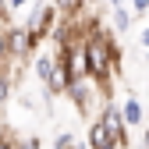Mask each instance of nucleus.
Masks as SVG:
<instances>
[{
  "label": "nucleus",
  "instance_id": "f257e3e1",
  "mask_svg": "<svg viewBox=\"0 0 149 149\" xmlns=\"http://www.w3.org/2000/svg\"><path fill=\"white\" fill-rule=\"evenodd\" d=\"M57 7H53V0H50V4H46V0H39V4H36L32 7V18H29V32H32V39L36 43H43V39H50V32L53 29H57Z\"/></svg>",
  "mask_w": 149,
  "mask_h": 149
},
{
  "label": "nucleus",
  "instance_id": "f03ea898",
  "mask_svg": "<svg viewBox=\"0 0 149 149\" xmlns=\"http://www.w3.org/2000/svg\"><path fill=\"white\" fill-rule=\"evenodd\" d=\"M7 36H11V50H14V57H18V61H29L32 53L39 50V43L32 39L29 25H11V29H7Z\"/></svg>",
  "mask_w": 149,
  "mask_h": 149
},
{
  "label": "nucleus",
  "instance_id": "7ed1b4c3",
  "mask_svg": "<svg viewBox=\"0 0 149 149\" xmlns=\"http://www.w3.org/2000/svg\"><path fill=\"white\" fill-rule=\"evenodd\" d=\"M92 85H96L92 78H89V82L82 78V82H74V85L68 89V100L74 103V110H78V114H89V110H92Z\"/></svg>",
  "mask_w": 149,
  "mask_h": 149
},
{
  "label": "nucleus",
  "instance_id": "20e7f679",
  "mask_svg": "<svg viewBox=\"0 0 149 149\" xmlns=\"http://www.w3.org/2000/svg\"><path fill=\"white\" fill-rule=\"evenodd\" d=\"M85 146H89V149H117L114 135H110V128H107L103 121H92V128H89V139H85Z\"/></svg>",
  "mask_w": 149,
  "mask_h": 149
},
{
  "label": "nucleus",
  "instance_id": "39448f33",
  "mask_svg": "<svg viewBox=\"0 0 149 149\" xmlns=\"http://www.w3.org/2000/svg\"><path fill=\"white\" fill-rule=\"evenodd\" d=\"M121 114H124V124H128V128L142 124V117H146V114H142V103H139L135 96H128V100L121 103Z\"/></svg>",
  "mask_w": 149,
  "mask_h": 149
},
{
  "label": "nucleus",
  "instance_id": "423d86ee",
  "mask_svg": "<svg viewBox=\"0 0 149 149\" xmlns=\"http://www.w3.org/2000/svg\"><path fill=\"white\" fill-rule=\"evenodd\" d=\"M53 68H57V53H36V74L43 78V85L50 82Z\"/></svg>",
  "mask_w": 149,
  "mask_h": 149
},
{
  "label": "nucleus",
  "instance_id": "0eeeda50",
  "mask_svg": "<svg viewBox=\"0 0 149 149\" xmlns=\"http://www.w3.org/2000/svg\"><path fill=\"white\" fill-rule=\"evenodd\" d=\"M53 7H57L64 18H78L82 7H85V0H53Z\"/></svg>",
  "mask_w": 149,
  "mask_h": 149
},
{
  "label": "nucleus",
  "instance_id": "6e6552de",
  "mask_svg": "<svg viewBox=\"0 0 149 149\" xmlns=\"http://www.w3.org/2000/svg\"><path fill=\"white\" fill-rule=\"evenodd\" d=\"M0 149H22V139H14L11 128H4V124H0Z\"/></svg>",
  "mask_w": 149,
  "mask_h": 149
},
{
  "label": "nucleus",
  "instance_id": "1a4fd4ad",
  "mask_svg": "<svg viewBox=\"0 0 149 149\" xmlns=\"http://www.w3.org/2000/svg\"><path fill=\"white\" fill-rule=\"evenodd\" d=\"M114 25L124 32V29H132V14H128L124 7H114Z\"/></svg>",
  "mask_w": 149,
  "mask_h": 149
},
{
  "label": "nucleus",
  "instance_id": "9d476101",
  "mask_svg": "<svg viewBox=\"0 0 149 149\" xmlns=\"http://www.w3.org/2000/svg\"><path fill=\"white\" fill-rule=\"evenodd\" d=\"M53 149H78V142H74V135L61 132V135H57V142H53Z\"/></svg>",
  "mask_w": 149,
  "mask_h": 149
},
{
  "label": "nucleus",
  "instance_id": "9b49d317",
  "mask_svg": "<svg viewBox=\"0 0 149 149\" xmlns=\"http://www.w3.org/2000/svg\"><path fill=\"white\" fill-rule=\"evenodd\" d=\"M7 96H11V74L4 71V74H0V103H4Z\"/></svg>",
  "mask_w": 149,
  "mask_h": 149
},
{
  "label": "nucleus",
  "instance_id": "f8f14e48",
  "mask_svg": "<svg viewBox=\"0 0 149 149\" xmlns=\"http://www.w3.org/2000/svg\"><path fill=\"white\" fill-rule=\"evenodd\" d=\"M22 149H43V142L36 135H29V139H22Z\"/></svg>",
  "mask_w": 149,
  "mask_h": 149
},
{
  "label": "nucleus",
  "instance_id": "ddd939ff",
  "mask_svg": "<svg viewBox=\"0 0 149 149\" xmlns=\"http://www.w3.org/2000/svg\"><path fill=\"white\" fill-rule=\"evenodd\" d=\"M0 29H11V11L0 4Z\"/></svg>",
  "mask_w": 149,
  "mask_h": 149
},
{
  "label": "nucleus",
  "instance_id": "4468645a",
  "mask_svg": "<svg viewBox=\"0 0 149 149\" xmlns=\"http://www.w3.org/2000/svg\"><path fill=\"white\" fill-rule=\"evenodd\" d=\"M132 11H135V14H146V11H149V0H132Z\"/></svg>",
  "mask_w": 149,
  "mask_h": 149
},
{
  "label": "nucleus",
  "instance_id": "2eb2a0df",
  "mask_svg": "<svg viewBox=\"0 0 149 149\" xmlns=\"http://www.w3.org/2000/svg\"><path fill=\"white\" fill-rule=\"evenodd\" d=\"M25 4H29V0H4V7H7V11H18V7H25Z\"/></svg>",
  "mask_w": 149,
  "mask_h": 149
},
{
  "label": "nucleus",
  "instance_id": "dca6fc26",
  "mask_svg": "<svg viewBox=\"0 0 149 149\" xmlns=\"http://www.w3.org/2000/svg\"><path fill=\"white\" fill-rule=\"evenodd\" d=\"M142 46H146V50H149V25H146V29H142Z\"/></svg>",
  "mask_w": 149,
  "mask_h": 149
},
{
  "label": "nucleus",
  "instance_id": "f3484780",
  "mask_svg": "<svg viewBox=\"0 0 149 149\" xmlns=\"http://www.w3.org/2000/svg\"><path fill=\"white\" fill-rule=\"evenodd\" d=\"M142 146L149 149V124H146V135H142Z\"/></svg>",
  "mask_w": 149,
  "mask_h": 149
},
{
  "label": "nucleus",
  "instance_id": "a211bd4d",
  "mask_svg": "<svg viewBox=\"0 0 149 149\" xmlns=\"http://www.w3.org/2000/svg\"><path fill=\"white\" fill-rule=\"evenodd\" d=\"M107 4H114V7H121V0H107Z\"/></svg>",
  "mask_w": 149,
  "mask_h": 149
},
{
  "label": "nucleus",
  "instance_id": "6ab92c4d",
  "mask_svg": "<svg viewBox=\"0 0 149 149\" xmlns=\"http://www.w3.org/2000/svg\"><path fill=\"white\" fill-rule=\"evenodd\" d=\"M0 74H4V68H0Z\"/></svg>",
  "mask_w": 149,
  "mask_h": 149
},
{
  "label": "nucleus",
  "instance_id": "aec40b11",
  "mask_svg": "<svg viewBox=\"0 0 149 149\" xmlns=\"http://www.w3.org/2000/svg\"><path fill=\"white\" fill-rule=\"evenodd\" d=\"M0 4H4V0H0Z\"/></svg>",
  "mask_w": 149,
  "mask_h": 149
}]
</instances>
